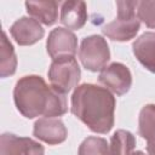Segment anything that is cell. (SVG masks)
Instances as JSON below:
<instances>
[{"label":"cell","mask_w":155,"mask_h":155,"mask_svg":"<svg viewBox=\"0 0 155 155\" xmlns=\"http://www.w3.org/2000/svg\"><path fill=\"white\" fill-rule=\"evenodd\" d=\"M13 101L17 110L27 119L58 117L68 111L65 93L48 86L39 75L21 78L13 88Z\"/></svg>","instance_id":"6da1fadb"},{"label":"cell","mask_w":155,"mask_h":155,"mask_svg":"<svg viewBox=\"0 0 155 155\" xmlns=\"http://www.w3.org/2000/svg\"><path fill=\"white\" fill-rule=\"evenodd\" d=\"M115 97L94 84L79 85L71 96V113L92 132L108 133L114 126Z\"/></svg>","instance_id":"7a4b0ae2"},{"label":"cell","mask_w":155,"mask_h":155,"mask_svg":"<svg viewBox=\"0 0 155 155\" xmlns=\"http://www.w3.org/2000/svg\"><path fill=\"white\" fill-rule=\"evenodd\" d=\"M138 1H116L117 17L105 24L103 34L114 41H128L139 31L140 22L136 17Z\"/></svg>","instance_id":"3957f363"},{"label":"cell","mask_w":155,"mask_h":155,"mask_svg":"<svg viewBox=\"0 0 155 155\" xmlns=\"http://www.w3.org/2000/svg\"><path fill=\"white\" fill-rule=\"evenodd\" d=\"M47 75L52 87L62 93H67L74 87L76 88L80 81L81 69L75 57H63L52 61Z\"/></svg>","instance_id":"277c9868"},{"label":"cell","mask_w":155,"mask_h":155,"mask_svg":"<svg viewBox=\"0 0 155 155\" xmlns=\"http://www.w3.org/2000/svg\"><path fill=\"white\" fill-rule=\"evenodd\" d=\"M79 58L84 68L90 71H99L110 59V50L107 40L101 35H90L82 39L79 48Z\"/></svg>","instance_id":"5b68a950"},{"label":"cell","mask_w":155,"mask_h":155,"mask_svg":"<svg viewBox=\"0 0 155 155\" xmlns=\"http://www.w3.org/2000/svg\"><path fill=\"white\" fill-rule=\"evenodd\" d=\"M46 48L52 61L63 57H75L78 51V38L67 28H54L48 34Z\"/></svg>","instance_id":"8992f818"},{"label":"cell","mask_w":155,"mask_h":155,"mask_svg":"<svg viewBox=\"0 0 155 155\" xmlns=\"http://www.w3.org/2000/svg\"><path fill=\"white\" fill-rule=\"evenodd\" d=\"M98 80L117 96L127 93L132 86V74L130 69L119 62H114L104 67L99 73Z\"/></svg>","instance_id":"52a82bcc"},{"label":"cell","mask_w":155,"mask_h":155,"mask_svg":"<svg viewBox=\"0 0 155 155\" xmlns=\"http://www.w3.org/2000/svg\"><path fill=\"white\" fill-rule=\"evenodd\" d=\"M0 155H45V148L29 137L2 133L0 137Z\"/></svg>","instance_id":"ba28073f"},{"label":"cell","mask_w":155,"mask_h":155,"mask_svg":"<svg viewBox=\"0 0 155 155\" xmlns=\"http://www.w3.org/2000/svg\"><path fill=\"white\" fill-rule=\"evenodd\" d=\"M33 134L50 145H56L67 139L68 131L64 122L58 117H40L34 124Z\"/></svg>","instance_id":"9c48e42d"},{"label":"cell","mask_w":155,"mask_h":155,"mask_svg":"<svg viewBox=\"0 0 155 155\" xmlns=\"http://www.w3.org/2000/svg\"><path fill=\"white\" fill-rule=\"evenodd\" d=\"M10 33L15 41L21 46L34 45L35 42L40 41L45 35V30L41 24L36 19L30 17L18 18L11 25Z\"/></svg>","instance_id":"30bf717a"},{"label":"cell","mask_w":155,"mask_h":155,"mask_svg":"<svg viewBox=\"0 0 155 155\" xmlns=\"http://www.w3.org/2000/svg\"><path fill=\"white\" fill-rule=\"evenodd\" d=\"M132 51L140 64L155 74V31H147L137 38Z\"/></svg>","instance_id":"8fae6325"},{"label":"cell","mask_w":155,"mask_h":155,"mask_svg":"<svg viewBox=\"0 0 155 155\" xmlns=\"http://www.w3.org/2000/svg\"><path fill=\"white\" fill-rule=\"evenodd\" d=\"M61 23L67 29L79 30L87 21V7L84 1H64L61 5Z\"/></svg>","instance_id":"7c38bea8"},{"label":"cell","mask_w":155,"mask_h":155,"mask_svg":"<svg viewBox=\"0 0 155 155\" xmlns=\"http://www.w3.org/2000/svg\"><path fill=\"white\" fill-rule=\"evenodd\" d=\"M27 12L34 17L39 23L45 25H52L58 17V2L57 1H27Z\"/></svg>","instance_id":"4fadbf2b"},{"label":"cell","mask_w":155,"mask_h":155,"mask_svg":"<svg viewBox=\"0 0 155 155\" xmlns=\"http://www.w3.org/2000/svg\"><path fill=\"white\" fill-rule=\"evenodd\" d=\"M17 68V57L15 48L10 40L7 39L6 31L2 30L1 36V48H0V76L7 78L16 73Z\"/></svg>","instance_id":"5bb4252c"},{"label":"cell","mask_w":155,"mask_h":155,"mask_svg":"<svg viewBox=\"0 0 155 155\" xmlns=\"http://www.w3.org/2000/svg\"><path fill=\"white\" fill-rule=\"evenodd\" d=\"M136 147L134 136L126 130H117L110 139V155H131Z\"/></svg>","instance_id":"9a60e30c"},{"label":"cell","mask_w":155,"mask_h":155,"mask_svg":"<svg viewBox=\"0 0 155 155\" xmlns=\"http://www.w3.org/2000/svg\"><path fill=\"white\" fill-rule=\"evenodd\" d=\"M138 133L147 142L155 140V104H145L140 109Z\"/></svg>","instance_id":"2e32d148"},{"label":"cell","mask_w":155,"mask_h":155,"mask_svg":"<svg viewBox=\"0 0 155 155\" xmlns=\"http://www.w3.org/2000/svg\"><path fill=\"white\" fill-rule=\"evenodd\" d=\"M136 11L139 21H142L147 27L155 29V0L138 1Z\"/></svg>","instance_id":"e0dca14e"},{"label":"cell","mask_w":155,"mask_h":155,"mask_svg":"<svg viewBox=\"0 0 155 155\" xmlns=\"http://www.w3.org/2000/svg\"><path fill=\"white\" fill-rule=\"evenodd\" d=\"M147 151H148V155H155V140L148 142Z\"/></svg>","instance_id":"ac0fdd59"},{"label":"cell","mask_w":155,"mask_h":155,"mask_svg":"<svg viewBox=\"0 0 155 155\" xmlns=\"http://www.w3.org/2000/svg\"><path fill=\"white\" fill-rule=\"evenodd\" d=\"M131 155H148V154H145V153H143L140 150H137V151H133Z\"/></svg>","instance_id":"d6986e66"}]
</instances>
